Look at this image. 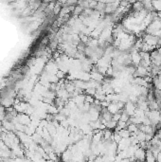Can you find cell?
Returning <instances> with one entry per match:
<instances>
[{
  "mask_svg": "<svg viewBox=\"0 0 161 162\" xmlns=\"http://www.w3.org/2000/svg\"><path fill=\"white\" fill-rule=\"evenodd\" d=\"M142 40L148 46H153L154 48H156V46H158V37L154 36L152 34H148V33L144 34L142 37Z\"/></svg>",
  "mask_w": 161,
  "mask_h": 162,
  "instance_id": "1",
  "label": "cell"
},
{
  "mask_svg": "<svg viewBox=\"0 0 161 162\" xmlns=\"http://www.w3.org/2000/svg\"><path fill=\"white\" fill-rule=\"evenodd\" d=\"M132 49V52L130 53V58H131V63L133 64V66H135L136 67L138 66L141 63V55H140V51L135 50V49Z\"/></svg>",
  "mask_w": 161,
  "mask_h": 162,
  "instance_id": "2",
  "label": "cell"
},
{
  "mask_svg": "<svg viewBox=\"0 0 161 162\" xmlns=\"http://www.w3.org/2000/svg\"><path fill=\"white\" fill-rule=\"evenodd\" d=\"M147 76H150V68H146L142 66H138L136 67V71L134 74V77L138 78H146Z\"/></svg>",
  "mask_w": 161,
  "mask_h": 162,
  "instance_id": "3",
  "label": "cell"
},
{
  "mask_svg": "<svg viewBox=\"0 0 161 162\" xmlns=\"http://www.w3.org/2000/svg\"><path fill=\"white\" fill-rule=\"evenodd\" d=\"M145 157H146V150L140 148L138 146V148L136 150L135 154H134V159L136 162H145Z\"/></svg>",
  "mask_w": 161,
  "mask_h": 162,
  "instance_id": "4",
  "label": "cell"
},
{
  "mask_svg": "<svg viewBox=\"0 0 161 162\" xmlns=\"http://www.w3.org/2000/svg\"><path fill=\"white\" fill-rule=\"evenodd\" d=\"M136 106L135 104H133V102H127L124 105L123 111L129 115L130 117H133L136 112Z\"/></svg>",
  "mask_w": 161,
  "mask_h": 162,
  "instance_id": "5",
  "label": "cell"
},
{
  "mask_svg": "<svg viewBox=\"0 0 161 162\" xmlns=\"http://www.w3.org/2000/svg\"><path fill=\"white\" fill-rule=\"evenodd\" d=\"M90 78H91V80H93L97 82H101L104 80V76L101 74V73H100L99 71H98L97 69L96 70L92 69V71L90 73Z\"/></svg>",
  "mask_w": 161,
  "mask_h": 162,
  "instance_id": "6",
  "label": "cell"
},
{
  "mask_svg": "<svg viewBox=\"0 0 161 162\" xmlns=\"http://www.w3.org/2000/svg\"><path fill=\"white\" fill-rule=\"evenodd\" d=\"M107 111L109 112L111 115H115V114H118V113H120L123 110H120V108H118L117 102H111V104H109L108 107L106 108Z\"/></svg>",
  "mask_w": 161,
  "mask_h": 162,
  "instance_id": "7",
  "label": "cell"
},
{
  "mask_svg": "<svg viewBox=\"0 0 161 162\" xmlns=\"http://www.w3.org/2000/svg\"><path fill=\"white\" fill-rule=\"evenodd\" d=\"M145 162H156V157L151 150H146V157H145Z\"/></svg>",
  "mask_w": 161,
  "mask_h": 162,
  "instance_id": "8",
  "label": "cell"
},
{
  "mask_svg": "<svg viewBox=\"0 0 161 162\" xmlns=\"http://www.w3.org/2000/svg\"><path fill=\"white\" fill-rule=\"evenodd\" d=\"M148 106H149V110H159L158 102L156 99L153 100V101L148 102Z\"/></svg>",
  "mask_w": 161,
  "mask_h": 162,
  "instance_id": "9",
  "label": "cell"
},
{
  "mask_svg": "<svg viewBox=\"0 0 161 162\" xmlns=\"http://www.w3.org/2000/svg\"><path fill=\"white\" fill-rule=\"evenodd\" d=\"M143 4L142 2H134V4L132 5V10L135 11V13H138L143 10Z\"/></svg>",
  "mask_w": 161,
  "mask_h": 162,
  "instance_id": "10",
  "label": "cell"
},
{
  "mask_svg": "<svg viewBox=\"0 0 161 162\" xmlns=\"http://www.w3.org/2000/svg\"><path fill=\"white\" fill-rule=\"evenodd\" d=\"M127 130L130 132L131 135H134V134H136V132H138L139 130V127L138 125H136V124H134V123H129L127 126Z\"/></svg>",
  "mask_w": 161,
  "mask_h": 162,
  "instance_id": "11",
  "label": "cell"
},
{
  "mask_svg": "<svg viewBox=\"0 0 161 162\" xmlns=\"http://www.w3.org/2000/svg\"><path fill=\"white\" fill-rule=\"evenodd\" d=\"M117 133H118V135H120L121 138H130L131 135H132L127 129H122V130H120L118 132H117Z\"/></svg>",
  "mask_w": 161,
  "mask_h": 162,
  "instance_id": "12",
  "label": "cell"
},
{
  "mask_svg": "<svg viewBox=\"0 0 161 162\" xmlns=\"http://www.w3.org/2000/svg\"><path fill=\"white\" fill-rule=\"evenodd\" d=\"M130 118H131V117H130L127 113H125L124 111H122L121 114H120V120H118V122H123L129 123Z\"/></svg>",
  "mask_w": 161,
  "mask_h": 162,
  "instance_id": "13",
  "label": "cell"
},
{
  "mask_svg": "<svg viewBox=\"0 0 161 162\" xmlns=\"http://www.w3.org/2000/svg\"><path fill=\"white\" fill-rule=\"evenodd\" d=\"M152 5H153L154 11H156V13H161V1H154L152 2Z\"/></svg>",
  "mask_w": 161,
  "mask_h": 162,
  "instance_id": "14",
  "label": "cell"
},
{
  "mask_svg": "<svg viewBox=\"0 0 161 162\" xmlns=\"http://www.w3.org/2000/svg\"><path fill=\"white\" fill-rule=\"evenodd\" d=\"M122 139L120 135H118V133H117V132H115V133H113V135H112V140L114 141L115 143H118Z\"/></svg>",
  "mask_w": 161,
  "mask_h": 162,
  "instance_id": "15",
  "label": "cell"
},
{
  "mask_svg": "<svg viewBox=\"0 0 161 162\" xmlns=\"http://www.w3.org/2000/svg\"><path fill=\"white\" fill-rule=\"evenodd\" d=\"M156 135H157V137H159V139L161 140V128H160V129H158V130H157V132H156Z\"/></svg>",
  "mask_w": 161,
  "mask_h": 162,
  "instance_id": "16",
  "label": "cell"
},
{
  "mask_svg": "<svg viewBox=\"0 0 161 162\" xmlns=\"http://www.w3.org/2000/svg\"><path fill=\"white\" fill-rule=\"evenodd\" d=\"M156 162H161V152L159 153L158 155H157V157H156Z\"/></svg>",
  "mask_w": 161,
  "mask_h": 162,
  "instance_id": "17",
  "label": "cell"
}]
</instances>
